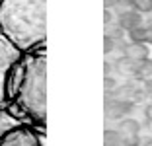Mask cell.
Returning <instances> with one entry per match:
<instances>
[{
    "instance_id": "1",
    "label": "cell",
    "mask_w": 152,
    "mask_h": 146,
    "mask_svg": "<svg viewBox=\"0 0 152 146\" xmlns=\"http://www.w3.org/2000/svg\"><path fill=\"white\" fill-rule=\"evenodd\" d=\"M47 51L22 53L6 82V109L22 125L45 133L47 127Z\"/></svg>"
},
{
    "instance_id": "2",
    "label": "cell",
    "mask_w": 152,
    "mask_h": 146,
    "mask_svg": "<svg viewBox=\"0 0 152 146\" xmlns=\"http://www.w3.org/2000/svg\"><path fill=\"white\" fill-rule=\"evenodd\" d=\"M47 0H0V31L22 53L45 49Z\"/></svg>"
},
{
    "instance_id": "3",
    "label": "cell",
    "mask_w": 152,
    "mask_h": 146,
    "mask_svg": "<svg viewBox=\"0 0 152 146\" xmlns=\"http://www.w3.org/2000/svg\"><path fill=\"white\" fill-rule=\"evenodd\" d=\"M20 57L22 51L0 31V111L6 109V82L12 66L18 62Z\"/></svg>"
},
{
    "instance_id": "4",
    "label": "cell",
    "mask_w": 152,
    "mask_h": 146,
    "mask_svg": "<svg viewBox=\"0 0 152 146\" xmlns=\"http://www.w3.org/2000/svg\"><path fill=\"white\" fill-rule=\"evenodd\" d=\"M45 133H39L27 125H14L0 137V146H45L43 144Z\"/></svg>"
},
{
    "instance_id": "5",
    "label": "cell",
    "mask_w": 152,
    "mask_h": 146,
    "mask_svg": "<svg viewBox=\"0 0 152 146\" xmlns=\"http://www.w3.org/2000/svg\"><path fill=\"white\" fill-rule=\"evenodd\" d=\"M14 125H18V121L14 119L8 111H0V137H2L8 128H12Z\"/></svg>"
},
{
    "instance_id": "6",
    "label": "cell",
    "mask_w": 152,
    "mask_h": 146,
    "mask_svg": "<svg viewBox=\"0 0 152 146\" xmlns=\"http://www.w3.org/2000/svg\"><path fill=\"white\" fill-rule=\"evenodd\" d=\"M129 55L133 58H139V61H146L148 49L144 47V45H140V43H134V45H131V47H129Z\"/></svg>"
},
{
    "instance_id": "7",
    "label": "cell",
    "mask_w": 152,
    "mask_h": 146,
    "mask_svg": "<svg viewBox=\"0 0 152 146\" xmlns=\"http://www.w3.org/2000/svg\"><path fill=\"white\" fill-rule=\"evenodd\" d=\"M140 76H152V61H142V66H140Z\"/></svg>"
},
{
    "instance_id": "8",
    "label": "cell",
    "mask_w": 152,
    "mask_h": 146,
    "mask_svg": "<svg viewBox=\"0 0 152 146\" xmlns=\"http://www.w3.org/2000/svg\"><path fill=\"white\" fill-rule=\"evenodd\" d=\"M133 39L137 41V43H140L142 39H146V29H142V27L134 29V31H133Z\"/></svg>"
},
{
    "instance_id": "9",
    "label": "cell",
    "mask_w": 152,
    "mask_h": 146,
    "mask_svg": "<svg viewBox=\"0 0 152 146\" xmlns=\"http://www.w3.org/2000/svg\"><path fill=\"white\" fill-rule=\"evenodd\" d=\"M137 4H139V8L144 10V12L152 10V0H137Z\"/></svg>"
},
{
    "instance_id": "10",
    "label": "cell",
    "mask_w": 152,
    "mask_h": 146,
    "mask_svg": "<svg viewBox=\"0 0 152 146\" xmlns=\"http://www.w3.org/2000/svg\"><path fill=\"white\" fill-rule=\"evenodd\" d=\"M127 131H139V127H137V123H133V121H129V123L125 125Z\"/></svg>"
},
{
    "instance_id": "11",
    "label": "cell",
    "mask_w": 152,
    "mask_h": 146,
    "mask_svg": "<svg viewBox=\"0 0 152 146\" xmlns=\"http://www.w3.org/2000/svg\"><path fill=\"white\" fill-rule=\"evenodd\" d=\"M146 41H148V43H152V26L146 29Z\"/></svg>"
},
{
    "instance_id": "12",
    "label": "cell",
    "mask_w": 152,
    "mask_h": 146,
    "mask_svg": "<svg viewBox=\"0 0 152 146\" xmlns=\"http://www.w3.org/2000/svg\"><path fill=\"white\" fill-rule=\"evenodd\" d=\"M146 117L152 121V105H148V107H146Z\"/></svg>"
},
{
    "instance_id": "13",
    "label": "cell",
    "mask_w": 152,
    "mask_h": 146,
    "mask_svg": "<svg viewBox=\"0 0 152 146\" xmlns=\"http://www.w3.org/2000/svg\"><path fill=\"white\" fill-rule=\"evenodd\" d=\"M144 146H152V140H150V142H148V144H144Z\"/></svg>"
}]
</instances>
